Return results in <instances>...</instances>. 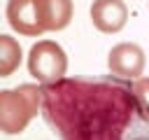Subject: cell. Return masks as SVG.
I'll return each mask as SVG.
<instances>
[{
  "label": "cell",
  "mask_w": 149,
  "mask_h": 140,
  "mask_svg": "<svg viewBox=\"0 0 149 140\" xmlns=\"http://www.w3.org/2000/svg\"><path fill=\"white\" fill-rule=\"evenodd\" d=\"M42 117L61 140H149L133 82L116 75L42 84Z\"/></svg>",
  "instance_id": "obj_1"
},
{
  "label": "cell",
  "mask_w": 149,
  "mask_h": 140,
  "mask_svg": "<svg viewBox=\"0 0 149 140\" xmlns=\"http://www.w3.org/2000/svg\"><path fill=\"white\" fill-rule=\"evenodd\" d=\"M42 112V84H21L0 91V131L16 135L26 131L30 119Z\"/></svg>",
  "instance_id": "obj_2"
},
{
  "label": "cell",
  "mask_w": 149,
  "mask_h": 140,
  "mask_svg": "<svg viewBox=\"0 0 149 140\" xmlns=\"http://www.w3.org/2000/svg\"><path fill=\"white\" fill-rule=\"evenodd\" d=\"M68 56L63 47L54 40H40L30 47L28 54V72L37 79V84H51L65 77Z\"/></svg>",
  "instance_id": "obj_3"
},
{
  "label": "cell",
  "mask_w": 149,
  "mask_h": 140,
  "mask_svg": "<svg viewBox=\"0 0 149 140\" xmlns=\"http://www.w3.org/2000/svg\"><path fill=\"white\" fill-rule=\"evenodd\" d=\"M7 23L26 37H37L47 33L40 0H9L7 2Z\"/></svg>",
  "instance_id": "obj_4"
},
{
  "label": "cell",
  "mask_w": 149,
  "mask_h": 140,
  "mask_svg": "<svg viewBox=\"0 0 149 140\" xmlns=\"http://www.w3.org/2000/svg\"><path fill=\"white\" fill-rule=\"evenodd\" d=\"M144 51L135 42H119L107 54V65L112 75L121 79H137L144 70Z\"/></svg>",
  "instance_id": "obj_5"
},
{
  "label": "cell",
  "mask_w": 149,
  "mask_h": 140,
  "mask_svg": "<svg viewBox=\"0 0 149 140\" xmlns=\"http://www.w3.org/2000/svg\"><path fill=\"white\" fill-rule=\"evenodd\" d=\"M91 21L100 33H119L128 21V7L123 0H93Z\"/></svg>",
  "instance_id": "obj_6"
},
{
  "label": "cell",
  "mask_w": 149,
  "mask_h": 140,
  "mask_svg": "<svg viewBox=\"0 0 149 140\" xmlns=\"http://www.w3.org/2000/svg\"><path fill=\"white\" fill-rule=\"evenodd\" d=\"M47 30H63L72 21V0H40Z\"/></svg>",
  "instance_id": "obj_7"
},
{
  "label": "cell",
  "mask_w": 149,
  "mask_h": 140,
  "mask_svg": "<svg viewBox=\"0 0 149 140\" xmlns=\"http://www.w3.org/2000/svg\"><path fill=\"white\" fill-rule=\"evenodd\" d=\"M21 44L12 35H0V77L14 75V70L21 65Z\"/></svg>",
  "instance_id": "obj_8"
},
{
  "label": "cell",
  "mask_w": 149,
  "mask_h": 140,
  "mask_svg": "<svg viewBox=\"0 0 149 140\" xmlns=\"http://www.w3.org/2000/svg\"><path fill=\"white\" fill-rule=\"evenodd\" d=\"M133 91H135V98H137L142 112L149 117V77H137V79H133Z\"/></svg>",
  "instance_id": "obj_9"
}]
</instances>
